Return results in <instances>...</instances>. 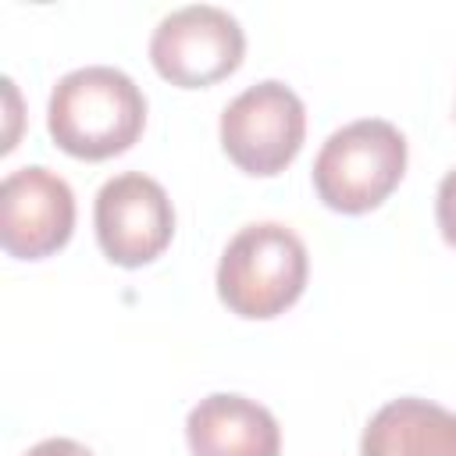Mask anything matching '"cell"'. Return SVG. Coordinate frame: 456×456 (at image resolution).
I'll list each match as a JSON object with an SVG mask.
<instances>
[{"mask_svg": "<svg viewBox=\"0 0 456 456\" xmlns=\"http://www.w3.org/2000/svg\"><path fill=\"white\" fill-rule=\"evenodd\" d=\"M310 278L306 242L281 221L239 228L217 260V299L242 321H271L299 303Z\"/></svg>", "mask_w": 456, "mask_h": 456, "instance_id": "2", "label": "cell"}, {"mask_svg": "<svg viewBox=\"0 0 456 456\" xmlns=\"http://www.w3.org/2000/svg\"><path fill=\"white\" fill-rule=\"evenodd\" d=\"M360 456H456V413L420 395H399L367 420Z\"/></svg>", "mask_w": 456, "mask_h": 456, "instance_id": "9", "label": "cell"}, {"mask_svg": "<svg viewBox=\"0 0 456 456\" xmlns=\"http://www.w3.org/2000/svg\"><path fill=\"white\" fill-rule=\"evenodd\" d=\"M192 456H278L281 428L274 413L239 392H210L185 417Z\"/></svg>", "mask_w": 456, "mask_h": 456, "instance_id": "8", "label": "cell"}, {"mask_svg": "<svg viewBox=\"0 0 456 456\" xmlns=\"http://www.w3.org/2000/svg\"><path fill=\"white\" fill-rule=\"evenodd\" d=\"M406 175V135L385 118H356L335 128L314 157L317 200L346 217L378 210Z\"/></svg>", "mask_w": 456, "mask_h": 456, "instance_id": "3", "label": "cell"}, {"mask_svg": "<svg viewBox=\"0 0 456 456\" xmlns=\"http://www.w3.org/2000/svg\"><path fill=\"white\" fill-rule=\"evenodd\" d=\"M75 232V192L71 185L43 167L25 164L0 185V246L14 260H46L71 242Z\"/></svg>", "mask_w": 456, "mask_h": 456, "instance_id": "7", "label": "cell"}, {"mask_svg": "<svg viewBox=\"0 0 456 456\" xmlns=\"http://www.w3.org/2000/svg\"><path fill=\"white\" fill-rule=\"evenodd\" d=\"M246 57V32L235 14L214 4H189L164 14L150 36L153 71L178 89H207Z\"/></svg>", "mask_w": 456, "mask_h": 456, "instance_id": "5", "label": "cell"}, {"mask_svg": "<svg viewBox=\"0 0 456 456\" xmlns=\"http://www.w3.org/2000/svg\"><path fill=\"white\" fill-rule=\"evenodd\" d=\"M142 128V89L110 64H86L61 75L46 103V132L75 160H110L132 150Z\"/></svg>", "mask_w": 456, "mask_h": 456, "instance_id": "1", "label": "cell"}, {"mask_svg": "<svg viewBox=\"0 0 456 456\" xmlns=\"http://www.w3.org/2000/svg\"><path fill=\"white\" fill-rule=\"evenodd\" d=\"M25 456H96L89 445H82V442H75V438H43V442H36Z\"/></svg>", "mask_w": 456, "mask_h": 456, "instance_id": "11", "label": "cell"}, {"mask_svg": "<svg viewBox=\"0 0 456 456\" xmlns=\"http://www.w3.org/2000/svg\"><path fill=\"white\" fill-rule=\"evenodd\" d=\"M221 150L224 157L253 178L281 175L303 150L306 107L299 93L278 78H264L242 89L221 110Z\"/></svg>", "mask_w": 456, "mask_h": 456, "instance_id": "4", "label": "cell"}, {"mask_svg": "<svg viewBox=\"0 0 456 456\" xmlns=\"http://www.w3.org/2000/svg\"><path fill=\"white\" fill-rule=\"evenodd\" d=\"M435 221H438L442 239L456 249V167L445 171L442 182H438V192H435Z\"/></svg>", "mask_w": 456, "mask_h": 456, "instance_id": "10", "label": "cell"}, {"mask_svg": "<svg viewBox=\"0 0 456 456\" xmlns=\"http://www.w3.org/2000/svg\"><path fill=\"white\" fill-rule=\"evenodd\" d=\"M93 228L103 256L125 271L153 264L175 239V207L164 185L142 171L114 175L93 203Z\"/></svg>", "mask_w": 456, "mask_h": 456, "instance_id": "6", "label": "cell"}]
</instances>
